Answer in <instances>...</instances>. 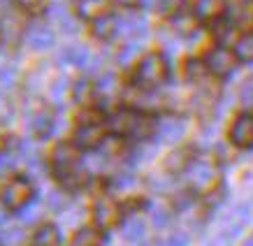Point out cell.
Segmentation results:
<instances>
[{
	"mask_svg": "<svg viewBox=\"0 0 253 246\" xmlns=\"http://www.w3.org/2000/svg\"><path fill=\"white\" fill-rule=\"evenodd\" d=\"M51 165H54V172L58 181H61L65 188L75 191L84 184L82 174L77 172L79 165V146L75 142H58L51 151Z\"/></svg>",
	"mask_w": 253,
	"mask_h": 246,
	"instance_id": "cell-1",
	"label": "cell"
},
{
	"mask_svg": "<svg viewBox=\"0 0 253 246\" xmlns=\"http://www.w3.org/2000/svg\"><path fill=\"white\" fill-rule=\"evenodd\" d=\"M23 9L14 0H0V42L14 49L23 40Z\"/></svg>",
	"mask_w": 253,
	"mask_h": 246,
	"instance_id": "cell-2",
	"label": "cell"
},
{
	"mask_svg": "<svg viewBox=\"0 0 253 246\" xmlns=\"http://www.w3.org/2000/svg\"><path fill=\"white\" fill-rule=\"evenodd\" d=\"M186 174H188V184L195 193H211L218 186L221 169H218L214 158L200 156V158L191 161V165L186 167Z\"/></svg>",
	"mask_w": 253,
	"mask_h": 246,
	"instance_id": "cell-3",
	"label": "cell"
},
{
	"mask_svg": "<svg viewBox=\"0 0 253 246\" xmlns=\"http://www.w3.org/2000/svg\"><path fill=\"white\" fill-rule=\"evenodd\" d=\"M169 77V68L165 56L158 54V51H151L146 54L142 61L137 63V70H135V82H137L142 88H158L168 82Z\"/></svg>",
	"mask_w": 253,
	"mask_h": 246,
	"instance_id": "cell-4",
	"label": "cell"
},
{
	"mask_svg": "<svg viewBox=\"0 0 253 246\" xmlns=\"http://www.w3.org/2000/svg\"><path fill=\"white\" fill-rule=\"evenodd\" d=\"M33 200V184L26 177L12 179L5 188H2V205L12 211L23 209L28 202Z\"/></svg>",
	"mask_w": 253,
	"mask_h": 246,
	"instance_id": "cell-5",
	"label": "cell"
},
{
	"mask_svg": "<svg viewBox=\"0 0 253 246\" xmlns=\"http://www.w3.org/2000/svg\"><path fill=\"white\" fill-rule=\"evenodd\" d=\"M205 63H207V68L211 75H216V77H228L232 70H235V65H237V56H235V51H230L228 46L218 44L207 54Z\"/></svg>",
	"mask_w": 253,
	"mask_h": 246,
	"instance_id": "cell-6",
	"label": "cell"
},
{
	"mask_svg": "<svg viewBox=\"0 0 253 246\" xmlns=\"http://www.w3.org/2000/svg\"><path fill=\"white\" fill-rule=\"evenodd\" d=\"M119 218H121V209H119V205H116L114 200H109V198L95 200V205H93V221H95V228L109 230V228L116 225Z\"/></svg>",
	"mask_w": 253,
	"mask_h": 246,
	"instance_id": "cell-7",
	"label": "cell"
},
{
	"mask_svg": "<svg viewBox=\"0 0 253 246\" xmlns=\"http://www.w3.org/2000/svg\"><path fill=\"white\" fill-rule=\"evenodd\" d=\"M139 121H142L139 112H135V109H119V112H114V114L109 116V130L116 132V135L135 137Z\"/></svg>",
	"mask_w": 253,
	"mask_h": 246,
	"instance_id": "cell-8",
	"label": "cell"
},
{
	"mask_svg": "<svg viewBox=\"0 0 253 246\" xmlns=\"http://www.w3.org/2000/svg\"><path fill=\"white\" fill-rule=\"evenodd\" d=\"M105 142V125L100 121H88L82 123L75 130V144L79 149H95Z\"/></svg>",
	"mask_w": 253,
	"mask_h": 246,
	"instance_id": "cell-9",
	"label": "cell"
},
{
	"mask_svg": "<svg viewBox=\"0 0 253 246\" xmlns=\"http://www.w3.org/2000/svg\"><path fill=\"white\" fill-rule=\"evenodd\" d=\"M230 142L239 149L253 146V114L244 112V114L235 116V121L230 125Z\"/></svg>",
	"mask_w": 253,
	"mask_h": 246,
	"instance_id": "cell-10",
	"label": "cell"
},
{
	"mask_svg": "<svg viewBox=\"0 0 253 246\" xmlns=\"http://www.w3.org/2000/svg\"><path fill=\"white\" fill-rule=\"evenodd\" d=\"M109 7H112V0H77V16L86 19V21H95L100 16H107Z\"/></svg>",
	"mask_w": 253,
	"mask_h": 246,
	"instance_id": "cell-11",
	"label": "cell"
},
{
	"mask_svg": "<svg viewBox=\"0 0 253 246\" xmlns=\"http://www.w3.org/2000/svg\"><path fill=\"white\" fill-rule=\"evenodd\" d=\"M146 31H149V23L139 12H130L126 14L123 19H119V33L128 35V38H144Z\"/></svg>",
	"mask_w": 253,
	"mask_h": 246,
	"instance_id": "cell-12",
	"label": "cell"
},
{
	"mask_svg": "<svg viewBox=\"0 0 253 246\" xmlns=\"http://www.w3.org/2000/svg\"><path fill=\"white\" fill-rule=\"evenodd\" d=\"M58 61L65 63V65H75V68H88L91 65V54H88L86 46H65L58 54Z\"/></svg>",
	"mask_w": 253,
	"mask_h": 246,
	"instance_id": "cell-13",
	"label": "cell"
},
{
	"mask_svg": "<svg viewBox=\"0 0 253 246\" xmlns=\"http://www.w3.org/2000/svg\"><path fill=\"white\" fill-rule=\"evenodd\" d=\"M225 9V0H195V16L200 21H216Z\"/></svg>",
	"mask_w": 253,
	"mask_h": 246,
	"instance_id": "cell-14",
	"label": "cell"
},
{
	"mask_svg": "<svg viewBox=\"0 0 253 246\" xmlns=\"http://www.w3.org/2000/svg\"><path fill=\"white\" fill-rule=\"evenodd\" d=\"M26 42H28L31 49H49V46L54 44V31L46 28V26H35V28L28 33Z\"/></svg>",
	"mask_w": 253,
	"mask_h": 246,
	"instance_id": "cell-15",
	"label": "cell"
},
{
	"mask_svg": "<svg viewBox=\"0 0 253 246\" xmlns=\"http://www.w3.org/2000/svg\"><path fill=\"white\" fill-rule=\"evenodd\" d=\"M184 130H186L184 121H179V119H165L158 125V139L161 142H176V139H181Z\"/></svg>",
	"mask_w": 253,
	"mask_h": 246,
	"instance_id": "cell-16",
	"label": "cell"
},
{
	"mask_svg": "<svg viewBox=\"0 0 253 246\" xmlns=\"http://www.w3.org/2000/svg\"><path fill=\"white\" fill-rule=\"evenodd\" d=\"M31 246H61V232L51 223L42 225V228L33 235Z\"/></svg>",
	"mask_w": 253,
	"mask_h": 246,
	"instance_id": "cell-17",
	"label": "cell"
},
{
	"mask_svg": "<svg viewBox=\"0 0 253 246\" xmlns=\"http://www.w3.org/2000/svg\"><path fill=\"white\" fill-rule=\"evenodd\" d=\"M119 33V19L114 16H100L93 21V35L98 40H112Z\"/></svg>",
	"mask_w": 253,
	"mask_h": 246,
	"instance_id": "cell-18",
	"label": "cell"
},
{
	"mask_svg": "<svg viewBox=\"0 0 253 246\" xmlns=\"http://www.w3.org/2000/svg\"><path fill=\"white\" fill-rule=\"evenodd\" d=\"M235 56H237V61L253 63V31L244 33V35L235 42Z\"/></svg>",
	"mask_w": 253,
	"mask_h": 246,
	"instance_id": "cell-19",
	"label": "cell"
},
{
	"mask_svg": "<svg viewBox=\"0 0 253 246\" xmlns=\"http://www.w3.org/2000/svg\"><path fill=\"white\" fill-rule=\"evenodd\" d=\"M193 156L188 149H179V151H174V154L168 158V169L169 172H186V167L191 165Z\"/></svg>",
	"mask_w": 253,
	"mask_h": 246,
	"instance_id": "cell-20",
	"label": "cell"
},
{
	"mask_svg": "<svg viewBox=\"0 0 253 246\" xmlns=\"http://www.w3.org/2000/svg\"><path fill=\"white\" fill-rule=\"evenodd\" d=\"M51 128H54V116L49 114V112H42V114H38L33 119V132H35L40 139L49 137Z\"/></svg>",
	"mask_w": 253,
	"mask_h": 246,
	"instance_id": "cell-21",
	"label": "cell"
},
{
	"mask_svg": "<svg viewBox=\"0 0 253 246\" xmlns=\"http://www.w3.org/2000/svg\"><path fill=\"white\" fill-rule=\"evenodd\" d=\"M123 237L128 239V242H139V239L144 237V223L139 221V218H128L126 223H123Z\"/></svg>",
	"mask_w": 253,
	"mask_h": 246,
	"instance_id": "cell-22",
	"label": "cell"
},
{
	"mask_svg": "<svg viewBox=\"0 0 253 246\" xmlns=\"http://www.w3.org/2000/svg\"><path fill=\"white\" fill-rule=\"evenodd\" d=\"M207 72H209L207 63L195 61V58H191V61H186V79H188V82H202Z\"/></svg>",
	"mask_w": 253,
	"mask_h": 246,
	"instance_id": "cell-23",
	"label": "cell"
},
{
	"mask_svg": "<svg viewBox=\"0 0 253 246\" xmlns=\"http://www.w3.org/2000/svg\"><path fill=\"white\" fill-rule=\"evenodd\" d=\"M114 91H116V77L112 72H105V75L98 79V84H95V93H100V95H112Z\"/></svg>",
	"mask_w": 253,
	"mask_h": 246,
	"instance_id": "cell-24",
	"label": "cell"
},
{
	"mask_svg": "<svg viewBox=\"0 0 253 246\" xmlns=\"http://www.w3.org/2000/svg\"><path fill=\"white\" fill-rule=\"evenodd\" d=\"M51 16H54V21L61 26L63 33H75V21H72V16H68V12L61 7H56L54 12H51Z\"/></svg>",
	"mask_w": 253,
	"mask_h": 246,
	"instance_id": "cell-25",
	"label": "cell"
},
{
	"mask_svg": "<svg viewBox=\"0 0 253 246\" xmlns=\"http://www.w3.org/2000/svg\"><path fill=\"white\" fill-rule=\"evenodd\" d=\"M158 7H161V12L165 16H179L181 14V9H184V0H161L158 2Z\"/></svg>",
	"mask_w": 253,
	"mask_h": 246,
	"instance_id": "cell-26",
	"label": "cell"
},
{
	"mask_svg": "<svg viewBox=\"0 0 253 246\" xmlns=\"http://www.w3.org/2000/svg\"><path fill=\"white\" fill-rule=\"evenodd\" d=\"M93 93H95V86H91L88 82H82L75 88V98H77V102H88Z\"/></svg>",
	"mask_w": 253,
	"mask_h": 246,
	"instance_id": "cell-27",
	"label": "cell"
},
{
	"mask_svg": "<svg viewBox=\"0 0 253 246\" xmlns=\"http://www.w3.org/2000/svg\"><path fill=\"white\" fill-rule=\"evenodd\" d=\"M16 2H19V7H21V9L33 12V14L42 12V7H44V0H16Z\"/></svg>",
	"mask_w": 253,
	"mask_h": 246,
	"instance_id": "cell-28",
	"label": "cell"
},
{
	"mask_svg": "<svg viewBox=\"0 0 253 246\" xmlns=\"http://www.w3.org/2000/svg\"><path fill=\"white\" fill-rule=\"evenodd\" d=\"M168 246H191V237H188L186 232H174V235L168 239Z\"/></svg>",
	"mask_w": 253,
	"mask_h": 246,
	"instance_id": "cell-29",
	"label": "cell"
},
{
	"mask_svg": "<svg viewBox=\"0 0 253 246\" xmlns=\"http://www.w3.org/2000/svg\"><path fill=\"white\" fill-rule=\"evenodd\" d=\"M135 54H137V44H135V42H130V44H126V46L121 49V54H119V61H121V63H128Z\"/></svg>",
	"mask_w": 253,
	"mask_h": 246,
	"instance_id": "cell-30",
	"label": "cell"
},
{
	"mask_svg": "<svg viewBox=\"0 0 253 246\" xmlns=\"http://www.w3.org/2000/svg\"><path fill=\"white\" fill-rule=\"evenodd\" d=\"M242 102L244 105H253V82L242 86Z\"/></svg>",
	"mask_w": 253,
	"mask_h": 246,
	"instance_id": "cell-31",
	"label": "cell"
},
{
	"mask_svg": "<svg viewBox=\"0 0 253 246\" xmlns=\"http://www.w3.org/2000/svg\"><path fill=\"white\" fill-rule=\"evenodd\" d=\"M46 202H49V207L54 209V211H61V209L65 207V200H61V195H58V193H51Z\"/></svg>",
	"mask_w": 253,
	"mask_h": 246,
	"instance_id": "cell-32",
	"label": "cell"
},
{
	"mask_svg": "<svg viewBox=\"0 0 253 246\" xmlns=\"http://www.w3.org/2000/svg\"><path fill=\"white\" fill-rule=\"evenodd\" d=\"M19 239H21V230H19V228H12V230H7V235L2 237V242L7 246V244H16Z\"/></svg>",
	"mask_w": 253,
	"mask_h": 246,
	"instance_id": "cell-33",
	"label": "cell"
},
{
	"mask_svg": "<svg viewBox=\"0 0 253 246\" xmlns=\"http://www.w3.org/2000/svg\"><path fill=\"white\" fill-rule=\"evenodd\" d=\"M230 31H232V23H221V26L216 28V38L223 42L225 38H230Z\"/></svg>",
	"mask_w": 253,
	"mask_h": 246,
	"instance_id": "cell-34",
	"label": "cell"
},
{
	"mask_svg": "<svg viewBox=\"0 0 253 246\" xmlns=\"http://www.w3.org/2000/svg\"><path fill=\"white\" fill-rule=\"evenodd\" d=\"M154 221H156V225H165V223H168V214H165L163 209H158V211H156V216H154Z\"/></svg>",
	"mask_w": 253,
	"mask_h": 246,
	"instance_id": "cell-35",
	"label": "cell"
},
{
	"mask_svg": "<svg viewBox=\"0 0 253 246\" xmlns=\"http://www.w3.org/2000/svg\"><path fill=\"white\" fill-rule=\"evenodd\" d=\"M119 2H121L123 7H135V5H137V2H142V0H119Z\"/></svg>",
	"mask_w": 253,
	"mask_h": 246,
	"instance_id": "cell-36",
	"label": "cell"
},
{
	"mask_svg": "<svg viewBox=\"0 0 253 246\" xmlns=\"http://www.w3.org/2000/svg\"><path fill=\"white\" fill-rule=\"evenodd\" d=\"M154 2H156V0H142V5H144V7H151Z\"/></svg>",
	"mask_w": 253,
	"mask_h": 246,
	"instance_id": "cell-37",
	"label": "cell"
},
{
	"mask_svg": "<svg viewBox=\"0 0 253 246\" xmlns=\"http://www.w3.org/2000/svg\"><path fill=\"white\" fill-rule=\"evenodd\" d=\"M242 246H253V237H249V239H246V242H244V244H242Z\"/></svg>",
	"mask_w": 253,
	"mask_h": 246,
	"instance_id": "cell-38",
	"label": "cell"
},
{
	"mask_svg": "<svg viewBox=\"0 0 253 246\" xmlns=\"http://www.w3.org/2000/svg\"><path fill=\"white\" fill-rule=\"evenodd\" d=\"M2 149H5V139L0 137V154H2Z\"/></svg>",
	"mask_w": 253,
	"mask_h": 246,
	"instance_id": "cell-39",
	"label": "cell"
},
{
	"mask_svg": "<svg viewBox=\"0 0 253 246\" xmlns=\"http://www.w3.org/2000/svg\"><path fill=\"white\" fill-rule=\"evenodd\" d=\"M5 218H7V216H5L2 211H0V223H5Z\"/></svg>",
	"mask_w": 253,
	"mask_h": 246,
	"instance_id": "cell-40",
	"label": "cell"
},
{
	"mask_svg": "<svg viewBox=\"0 0 253 246\" xmlns=\"http://www.w3.org/2000/svg\"><path fill=\"white\" fill-rule=\"evenodd\" d=\"M70 246H77V244H70Z\"/></svg>",
	"mask_w": 253,
	"mask_h": 246,
	"instance_id": "cell-41",
	"label": "cell"
}]
</instances>
